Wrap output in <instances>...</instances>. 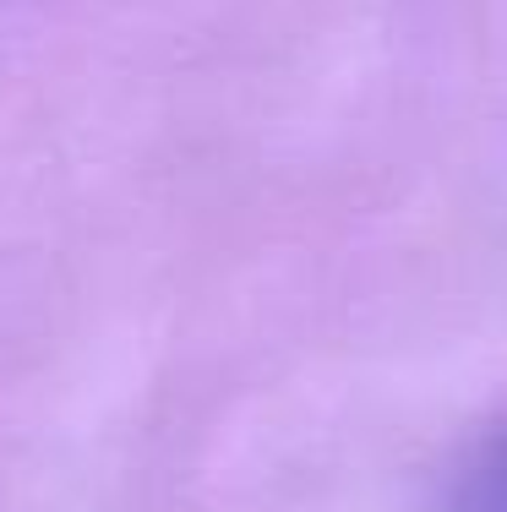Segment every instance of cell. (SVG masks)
<instances>
[{"instance_id": "obj_1", "label": "cell", "mask_w": 507, "mask_h": 512, "mask_svg": "<svg viewBox=\"0 0 507 512\" xmlns=\"http://www.w3.org/2000/svg\"><path fill=\"white\" fill-rule=\"evenodd\" d=\"M491 502H497V507H507V453L497 458V469H491Z\"/></svg>"}]
</instances>
